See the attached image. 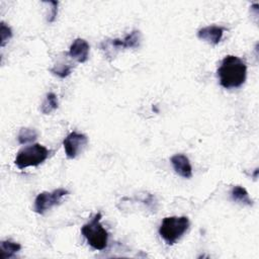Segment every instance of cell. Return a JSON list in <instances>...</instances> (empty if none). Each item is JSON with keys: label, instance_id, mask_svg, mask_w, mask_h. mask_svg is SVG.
Here are the masks:
<instances>
[{"label": "cell", "instance_id": "6da1fadb", "mask_svg": "<svg viewBox=\"0 0 259 259\" xmlns=\"http://www.w3.org/2000/svg\"><path fill=\"white\" fill-rule=\"evenodd\" d=\"M217 73L223 88H238L241 87L246 80L247 66L242 59L229 55L223 59Z\"/></svg>", "mask_w": 259, "mask_h": 259}, {"label": "cell", "instance_id": "7a4b0ae2", "mask_svg": "<svg viewBox=\"0 0 259 259\" xmlns=\"http://www.w3.org/2000/svg\"><path fill=\"white\" fill-rule=\"evenodd\" d=\"M189 220L187 217H167L159 228V235L168 244H175L188 230Z\"/></svg>", "mask_w": 259, "mask_h": 259}, {"label": "cell", "instance_id": "3957f363", "mask_svg": "<svg viewBox=\"0 0 259 259\" xmlns=\"http://www.w3.org/2000/svg\"><path fill=\"white\" fill-rule=\"evenodd\" d=\"M100 220L101 213L98 212L81 229L82 235L85 237L88 244L95 250L105 249L108 241V233L101 226Z\"/></svg>", "mask_w": 259, "mask_h": 259}, {"label": "cell", "instance_id": "277c9868", "mask_svg": "<svg viewBox=\"0 0 259 259\" xmlns=\"http://www.w3.org/2000/svg\"><path fill=\"white\" fill-rule=\"evenodd\" d=\"M49 150L40 145L33 144L21 149L15 158V165L19 169H24L29 166H38L49 157Z\"/></svg>", "mask_w": 259, "mask_h": 259}, {"label": "cell", "instance_id": "5b68a950", "mask_svg": "<svg viewBox=\"0 0 259 259\" xmlns=\"http://www.w3.org/2000/svg\"><path fill=\"white\" fill-rule=\"evenodd\" d=\"M68 193L69 191L65 188H57L52 192H49V191L40 192L34 200V206H33L34 211L38 214H44L53 206L59 204L62 198Z\"/></svg>", "mask_w": 259, "mask_h": 259}, {"label": "cell", "instance_id": "8992f818", "mask_svg": "<svg viewBox=\"0 0 259 259\" xmlns=\"http://www.w3.org/2000/svg\"><path fill=\"white\" fill-rule=\"evenodd\" d=\"M88 144V138L81 133L72 132L63 141L66 156L69 159H75L80 155Z\"/></svg>", "mask_w": 259, "mask_h": 259}, {"label": "cell", "instance_id": "52a82bcc", "mask_svg": "<svg viewBox=\"0 0 259 259\" xmlns=\"http://www.w3.org/2000/svg\"><path fill=\"white\" fill-rule=\"evenodd\" d=\"M141 31L138 29H134L132 32L126 34L123 38H114L110 40H104L101 44L105 46H109L111 48L116 49H128V48H138L141 44Z\"/></svg>", "mask_w": 259, "mask_h": 259}, {"label": "cell", "instance_id": "ba28073f", "mask_svg": "<svg viewBox=\"0 0 259 259\" xmlns=\"http://www.w3.org/2000/svg\"><path fill=\"white\" fill-rule=\"evenodd\" d=\"M225 27L219 25H208L200 28L197 31V36L199 39H202L210 45H218L224 34Z\"/></svg>", "mask_w": 259, "mask_h": 259}, {"label": "cell", "instance_id": "9c48e42d", "mask_svg": "<svg viewBox=\"0 0 259 259\" xmlns=\"http://www.w3.org/2000/svg\"><path fill=\"white\" fill-rule=\"evenodd\" d=\"M89 44L83 38H76L70 46L69 56L78 63H85L89 56Z\"/></svg>", "mask_w": 259, "mask_h": 259}, {"label": "cell", "instance_id": "30bf717a", "mask_svg": "<svg viewBox=\"0 0 259 259\" xmlns=\"http://www.w3.org/2000/svg\"><path fill=\"white\" fill-rule=\"evenodd\" d=\"M170 162L175 172L183 178H191L192 167L189 159L183 154H176L170 158Z\"/></svg>", "mask_w": 259, "mask_h": 259}, {"label": "cell", "instance_id": "8fae6325", "mask_svg": "<svg viewBox=\"0 0 259 259\" xmlns=\"http://www.w3.org/2000/svg\"><path fill=\"white\" fill-rule=\"evenodd\" d=\"M231 197L234 201L239 202L241 204H246L249 206L253 205V200L250 198L247 190L240 185H236L232 188Z\"/></svg>", "mask_w": 259, "mask_h": 259}, {"label": "cell", "instance_id": "7c38bea8", "mask_svg": "<svg viewBox=\"0 0 259 259\" xmlns=\"http://www.w3.org/2000/svg\"><path fill=\"white\" fill-rule=\"evenodd\" d=\"M20 249H21V245L19 243L12 242V241H9V240L0 242L1 257L3 259L13 257L18 251H20Z\"/></svg>", "mask_w": 259, "mask_h": 259}, {"label": "cell", "instance_id": "4fadbf2b", "mask_svg": "<svg viewBox=\"0 0 259 259\" xmlns=\"http://www.w3.org/2000/svg\"><path fill=\"white\" fill-rule=\"evenodd\" d=\"M58 106H59V102H58L57 95L53 92H50L47 94L45 100L40 105V111L44 114H50L53 111H55L58 108Z\"/></svg>", "mask_w": 259, "mask_h": 259}, {"label": "cell", "instance_id": "5bb4252c", "mask_svg": "<svg viewBox=\"0 0 259 259\" xmlns=\"http://www.w3.org/2000/svg\"><path fill=\"white\" fill-rule=\"evenodd\" d=\"M36 138H37V132L34 128L21 127L18 133L17 140H18L19 144L25 145L28 143H32L33 141L36 140Z\"/></svg>", "mask_w": 259, "mask_h": 259}, {"label": "cell", "instance_id": "9a60e30c", "mask_svg": "<svg viewBox=\"0 0 259 259\" xmlns=\"http://www.w3.org/2000/svg\"><path fill=\"white\" fill-rule=\"evenodd\" d=\"M72 69H73V67L71 65L58 64L54 68L50 69V72H52L54 75L59 76L60 78H66L71 74Z\"/></svg>", "mask_w": 259, "mask_h": 259}, {"label": "cell", "instance_id": "2e32d148", "mask_svg": "<svg viewBox=\"0 0 259 259\" xmlns=\"http://www.w3.org/2000/svg\"><path fill=\"white\" fill-rule=\"evenodd\" d=\"M12 37L11 28L6 25L3 21L0 23V46L4 47L6 42Z\"/></svg>", "mask_w": 259, "mask_h": 259}, {"label": "cell", "instance_id": "e0dca14e", "mask_svg": "<svg viewBox=\"0 0 259 259\" xmlns=\"http://www.w3.org/2000/svg\"><path fill=\"white\" fill-rule=\"evenodd\" d=\"M51 3L53 5V7H52V11H51V13L48 17L49 22H53L56 19L57 13H58V4H59V2L58 1H51Z\"/></svg>", "mask_w": 259, "mask_h": 259}]
</instances>
